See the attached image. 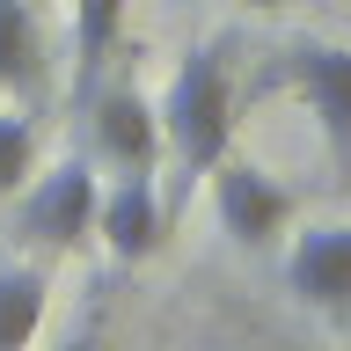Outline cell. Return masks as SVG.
<instances>
[{"label": "cell", "instance_id": "1", "mask_svg": "<svg viewBox=\"0 0 351 351\" xmlns=\"http://www.w3.org/2000/svg\"><path fill=\"white\" fill-rule=\"evenodd\" d=\"M154 117H161V154L183 176H205L213 161L234 154V59H227V37H205L183 51Z\"/></svg>", "mask_w": 351, "mask_h": 351}, {"label": "cell", "instance_id": "2", "mask_svg": "<svg viewBox=\"0 0 351 351\" xmlns=\"http://www.w3.org/2000/svg\"><path fill=\"white\" fill-rule=\"evenodd\" d=\"M249 95H293L322 125V139L351 161V51L344 44H322V37L285 44L278 59L249 81Z\"/></svg>", "mask_w": 351, "mask_h": 351}, {"label": "cell", "instance_id": "3", "mask_svg": "<svg viewBox=\"0 0 351 351\" xmlns=\"http://www.w3.org/2000/svg\"><path fill=\"white\" fill-rule=\"evenodd\" d=\"M15 197H22V234L37 241V249L66 256V249L95 241V197H103V176H95L88 154H59V161H51L44 176H29Z\"/></svg>", "mask_w": 351, "mask_h": 351}, {"label": "cell", "instance_id": "4", "mask_svg": "<svg viewBox=\"0 0 351 351\" xmlns=\"http://www.w3.org/2000/svg\"><path fill=\"white\" fill-rule=\"evenodd\" d=\"M205 176H213V213H219V227H227L234 249H271V241L293 234L300 197H293V183H278V176L263 169V161L227 154V161H213Z\"/></svg>", "mask_w": 351, "mask_h": 351}, {"label": "cell", "instance_id": "5", "mask_svg": "<svg viewBox=\"0 0 351 351\" xmlns=\"http://www.w3.org/2000/svg\"><path fill=\"white\" fill-rule=\"evenodd\" d=\"M88 161H103L117 176H154L161 161V117L139 88H88Z\"/></svg>", "mask_w": 351, "mask_h": 351}, {"label": "cell", "instance_id": "6", "mask_svg": "<svg viewBox=\"0 0 351 351\" xmlns=\"http://www.w3.org/2000/svg\"><path fill=\"white\" fill-rule=\"evenodd\" d=\"M285 285H293L315 315L351 322V219L300 227V234H293V249H285Z\"/></svg>", "mask_w": 351, "mask_h": 351}, {"label": "cell", "instance_id": "7", "mask_svg": "<svg viewBox=\"0 0 351 351\" xmlns=\"http://www.w3.org/2000/svg\"><path fill=\"white\" fill-rule=\"evenodd\" d=\"M161 191H154V176H117L103 197H95V241H103L117 263H147L161 249Z\"/></svg>", "mask_w": 351, "mask_h": 351}, {"label": "cell", "instance_id": "8", "mask_svg": "<svg viewBox=\"0 0 351 351\" xmlns=\"http://www.w3.org/2000/svg\"><path fill=\"white\" fill-rule=\"evenodd\" d=\"M44 300H51L44 263H0V351H29L37 344Z\"/></svg>", "mask_w": 351, "mask_h": 351}, {"label": "cell", "instance_id": "9", "mask_svg": "<svg viewBox=\"0 0 351 351\" xmlns=\"http://www.w3.org/2000/svg\"><path fill=\"white\" fill-rule=\"evenodd\" d=\"M0 88L8 95H37L44 88V37L29 0H0Z\"/></svg>", "mask_w": 351, "mask_h": 351}, {"label": "cell", "instance_id": "10", "mask_svg": "<svg viewBox=\"0 0 351 351\" xmlns=\"http://www.w3.org/2000/svg\"><path fill=\"white\" fill-rule=\"evenodd\" d=\"M117 37H125V0H73V88H81V103Z\"/></svg>", "mask_w": 351, "mask_h": 351}, {"label": "cell", "instance_id": "11", "mask_svg": "<svg viewBox=\"0 0 351 351\" xmlns=\"http://www.w3.org/2000/svg\"><path fill=\"white\" fill-rule=\"evenodd\" d=\"M29 176H37V117L0 110V197H15Z\"/></svg>", "mask_w": 351, "mask_h": 351}, {"label": "cell", "instance_id": "12", "mask_svg": "<svg viewBox=\"0 0 351 351\" xmlns=\"http://www.w3.org/2000/svg\"><path fill=\"white\" fill-rule=\"evenodd\" d=\"M59 351H103V329H95V322H88V329H73Z\"/></svg>", "mask_w": 351, "mask_h": 351}, {"label": "cell", "instance_id": "13", "mask_svg": "<svg viewBox=\"0 0 351 351\" xmlns=\"http://www.w3.org/2000/svg\"><path fill=\"white\" fill-rule=\"evenodd\" d=\"M249 8H285V0H249Z\"/></svg>", "mask_w": 351, "mask_h": 351}]
</instances>
